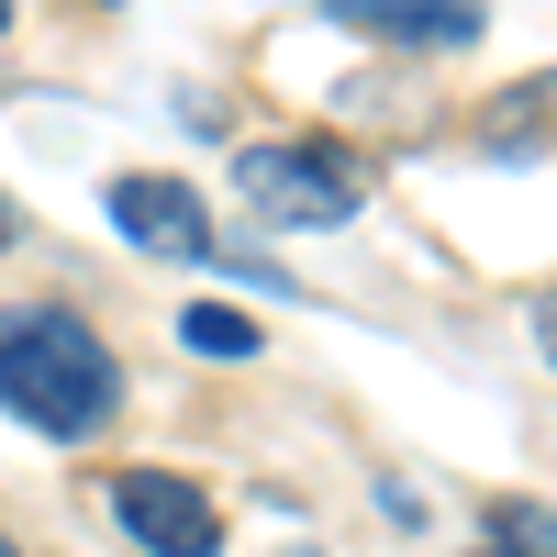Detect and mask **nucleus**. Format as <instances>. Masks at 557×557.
<instances>
[{"label": "nucleus", "instance_id": "5", "mask_svg": "<svg viewBox=\"0 0 557 557\" xmlns=\"http://www.w3.org/2000/svg\"><path fill=\"white\" fill-rule=\"evenodd\" d=\"M480 146L491 157H557V67L491 89V101H480Z\"/></svg>", "mask_w": 557, "mask_h": 557}, {"label": "nucleus", "instance_id": "11", "mask_svg": "<svg viewBox=\"0 0 557 557\" xmlns=\"http://www.w3.org/2000/svg\"><path fill=\"white\" fill-rule=\"evenodd\" d=\"M0 34H12V0H0Z\"/></svg>", "mask_w": 557, "mask_h": 557}, {"label": "nucleus", "instance_id": "12", "mask_svg": "<svg viewBox=\"0 0 557 557\" xmlns=\"http://www.w3.org/2000/svg\"><path fill=\"white\" fill-rule=\"evenodd\" d=\"M0 557H23V546H12V535H0Z\"/></svg>", "mask_w": 557, "mask_h": 557}, {"label": "nucleus", "instance_id": "4", "mask_svg": "<svg viewBox=\"0 0 557 557\" xmlns=\"http://www.w3.org/2000/svg\"><path fill=\"white\" fill-rule=\"evenodd\" d=\"M112 235H134L146 257H212V212H201L190 178L134 168V178H112Z\"/></svg>", "mask_w": 557, "mask_h": 557}, {"label": "nucleus", "instance_id": "10", "mask_svg": "<svg viewBox=\"0 0 557 557\" xmlns=\"http://www.w3.org/2000/svg\"><path fill=\"white\" fill-rule=\"evenodd\" d=\"M12 235H23V223H12V201H0V246H12Z\"/></svg>", "mask_w": 557, "mask_h": 557}, {"label": "nucleus", "instance_id": "7", "mask_svg": "<svg viewBox=\"0 0 557 557\" xmlns=\"http://www.w3.org/2000/svg\"><path fill=\"white\" fill-rule=\"evenodd\" d=\"M480 557H557V513L546 502H491V546Z\"/></svg>", "mask_w": 557, "mask_h": 557}, {"label": "nucleus", "instance_id": "1", "mask_svg": "<svg viewBox=\"0 0 557 557\" xmlns=\"http://www.w3.org/2000/svg\"><path fill=\"white\" fill-rule=\"evenodd\" d=\"M112 401H123V368L67 301H12L0 312V412H23L34 435L78 446V435L112 424Z\"/></svg>", "mask_w": 557, "mask_h": 557}, {"label": "nucleus", "instance_id": "6", "mask_svg": "<svg viewBox=\"0 0 557 557\" xmlns=\"http://www.w3.org/2000/svg\"><path fill=\"white\" fill-rule=\"evenodd\" d=\"M178 346H190V357H257L268 335H257L235 301H190V312H178Z\"/></svg>", "mask_w": 557, "mask_h": 557}, {"label": "nucleus", "instance_id": "8", "mask_svg": "<svg viewBox=\"0 0 557 557\" xmlns=\"http://www.w3.org/2000/svg\"><path fill=\"white\" fill-rule=\"evenodd\" d=\"M535 346H546V368H557V290L535 301Z\"/></svg>", "mask_w": 557, "mask_h": 557}, {"label": "nucleus", "instance_id": "2", "mask_svg": "<svg viewBox=\"0 0 557 557\" xmlns=\"http://www.w3.org/2000/svg\"><path fill=\"white\" fill-rule=\"evenodd\" d=\"M235 178L268 223H346L368 201V157L335 146V134H268V146L235 157Z\"/></svg>", "mask_w": 557, "mask_h": 557}, {"label": "nucleus", "instance_id": "9", "mask_svg": "<svg viewBox=\"0 0 557 557\" xmlns=\"http://www.w3.org/2000/svg\"><path fill=\"white\" fill-rule=\"evenodd\" d=\"M323 12H335V23H357V12H380V0H323Z\"/></svg>", "mask_w": 557, "mask_h": 557}, {"label": "nucleus", "instance_id": "3", "mask_svg": "<svg viewBox=\"0 0 557 557\" xmlns=\"http://www.w3.org/2000/svg\"><path fill=\"white\" fill-rule=\"evenodd\" d=\"M101 502H112V524L146 557H223V513L201 502V480H178V469H123Z\"/></svg>", "mask_w": 557, "mask_h": 557}]
</instances>
